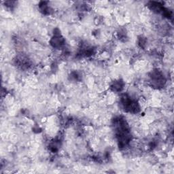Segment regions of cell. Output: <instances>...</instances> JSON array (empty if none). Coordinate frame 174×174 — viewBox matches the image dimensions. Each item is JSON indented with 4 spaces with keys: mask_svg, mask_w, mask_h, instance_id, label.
<instances>
[{
    "mask_svg": "<svg viewBox=\"0 0 174 174\" xmlns=\"http://www.w3.org/2000/svg\"><path fill=\"white\" fill-rule=\"evenodd\" d=\"M52 45L55 48L61 47L64 44V39L61 36V34L56 35L52 39Z\"/></svg>",
    "mask_w": 174,
    "mask_h": 174,
    "instance_id": "6da1fadb",
    "label": "cell"
},
{
    "mask_svg": "<svg viewBox=\"0 0 174 174\" xmlns=\"http://www.w3.org/2000/svg\"><path fill=\"white\" fill-rule=\"evenodd\" d=\"M123 82H120V80L117 81V82H115L114 83V85L112 86V87L113 88V90L115 91H120L121 90L123 89Z\"/></svg>",
    "mask_w": 174,
    "mask_h": 174,
    "instance_id": "7a4b0ae2",
    "label": "cell"
}]
</instances>
